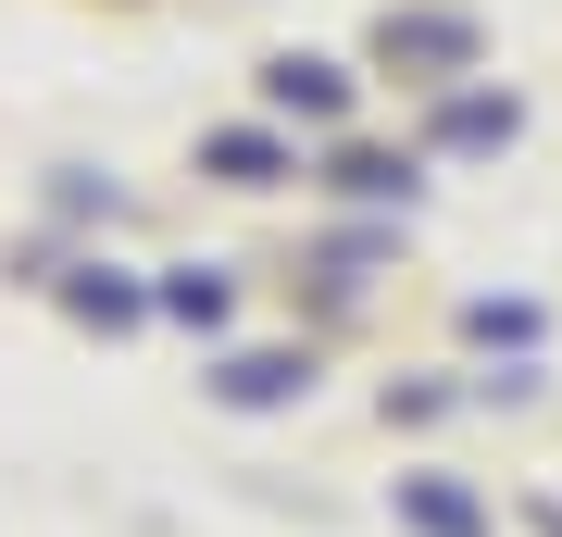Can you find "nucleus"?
Returning <instances> with one entry per match:
<instances>
[{"label":"nucleus","mask_w":562,"mask_h":537,"mask_svg":"<svg viewBox=\"0 0 562 537\" xmlns=\"http://www.w3.org/2000/svg\"><path fill=\"white\" fill-rule=\"evenodd\" d=\"M362 51H375L387 76H413V88H462V76H475V51H487V25L462 13V0H387Z\"/></svg>","instance_id":"nucleus-1"},{"label":"nucleus","mask_w":562,"mask_h":537,"mask_svg":"<svg viewBox=\"0 0 562 537\" xmlns=\"http://www.w3.org/2000/svg\"><path fill=\"white\" fill-rule=\"evenodd\" d=\"M262 113H276V125H338V113H350V63L276 51V63H262Z\"/></svg>","instance_id":"nucleus-2"},{"label":"nucleus","mask_w":562,"mask_h":537,"mask_svg":"<svg viewBox=\"0 0 562 537\" xmlns=\"http://www.w3.org/2000/svg\"><path fill=\"white\" fill-rule=\"evenodd\" d=\"M425 138H438V150H513V138H525V100L462 76V88L438 100V113H425Z\"/></svg>","instance_id":"nucleus-3"},{"label":"nucleus","mask_w":562,"mask_h":537,"mask_svg":"<svg viewBox=\"0 0 562 537\" xmlns=\"http://www.w3.org/2000/svg\"><path fill=\"white\" fill-rule=\"evenodd\" d=\"M325 188H338V200H362V213H413V200H425V163H413V150L350 138L338 163H325Z\"/></svg>","instance_id":"nucleus-4"},{"label":"nucleus","mask_w":562,"mask_h":537,"mask_svg":"<svg viewBox=\"0 0 562 537\" xmlns=\"http://www.w3.org/2000/svg\"><path fill=\"white\" fill-rule=\"evenodd\" d=\"M63 313L101 325V338H125V325H150V313H162V288H138L125 262H76V276H63Z\"/></svg>","instance_id":"nucleus-5"},{"label":"nucleus","mask_w":562,"mask_h":537,"mask_svg":"<svg viewBox=\"0 0 562 537\" xmlns=\"http://www.w3.org/2000/svg\"><path fill=\"white\" fill-rule=\"evenodd\" d=\"M301 388H313V350H238V362L213 376V400H225V413H288Z\"/></svg>","instance_id":"nucleus-6"},{"label":"nucleus","mask_w":562,"mask_h":537,"mask_svg":"<svg viewBox=\"0 0 562 537\" xmlns=\"http://www.w3.org/2000/svg\"><path fill=\"white\" fill-rule=\"evenodd\" d=\"M201 176H225V188H288L301 163H288L276 125H213V138H201Z\"/></svg>","instance_id":"nucleus-7"},{"label":"nucleus","mask_w":562,"mask_h":537,"mask_svg":"<svg viewBox=\"0 0 562 537\" xmlns=\"http://www.w3.org/2000/svg\"><path fill=\"white\" fill-rule=\"evenodd\" d=\"M401 525H425V537H487L475 488H438V476H401Z\"/></svg>","instance_id":"nucleus-8"},{"label":"nucleus","mask_w":562,"mask_h":537,"mask_svg":"<svg viewBox=\"0 0 562 537\" xmlns=\"http://www.w3.org/2000/svg\"><path fill=\"white\" fill-rule=\"evenodd\" d=\"M162 313H176V325H225V313H238L225 262H176V276H162Z\"/></svg>","instance_id":"nucleus-9"},{"label":"nucleus","mask_w":562,"mask_h":537,"mask_svg":"<svg viewBox=\"0 0 562 537\" xmlns=\"http://www.w3.org/2000/svg\"><path fill=\"white\" fill-rule=\"evenodd\" d=\"M462 338H487V350H538V300H475V313H462Z\"/></svg>","instance_id":"nucleus-10"}]
</instances>
